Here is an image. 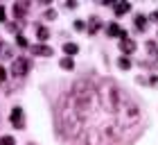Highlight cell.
<instances>
[{
  "mask_svg": "<svg viewBox=\"0 0 158 145\" xmlns=\"http://www.w3.org/2000/svg\"><path fill=\"white\" fill-rule=\"evenodd\" d=\"M27 70H30V59H25V57L14 59V64H11V75L14 77H23V75H27Z\"/></svg>",
  "mask_w": 158,
  "mask_h": 145,
  "instance_id": "cell-2",
  "label": "cell"
},
{
  "mask_svg": "<svg viewBox=\"0 0 158 145\" xmlns=\"http://www.w3.org/2000/svg\"><path fill=\"white\" fill-rule=\"evenodd\" d=\"M45 18H50V20H52V18H56V11H54V9H50V11H45Z\"/></svg>",
  "mask_w": 158,
  "mask_h": 145,
  "instance_id": "cell-17",
  "label": "cell"
},
{
  "mask_svg": "<svg viewBox=\"0 0 158 145\" xmlns=\"http://www.w3.org/2000/svg\"><path fill=\"white\" fill-rule=\"evenodd\" d=\"M135 27H138L140 32L147 30V16H145V14H138V16H135Z\"/></svg>",
  "mask_w": 158,
  "mask_h": 145,
  "instance_id": "cell-8",
  "label": "cell"
},
{
  "mask_svg": "<svg viewBox=\"0 0 158 145\" xmlns=\"http://www.w3.org/2000/svg\"><path fill=\"white\" fill-rule=\"evenodd\" d=\"M99 25H102V23H99V18H97V16H90V23H88V32H90V34H95V32L99 30Z\"/></svg>",
  "mask_w": 158,
  "mask_h": 145,
  "instance_id": "cell-10",
  "label": "cell"
},
{
  "mask_svg": "<svg viewBox=\"0 0 158 145\" xmlns=\"http://www.w3.org/2000/svg\"><path fill=\"white\" fill-rule=\"evenodd\" d=\"M149 18H152L154 23H158V9H156V11H152V16H149Z\"/></svg>",
  "mask_w": 158,
  "mask_h": 145,
  "instance_id": "cell-20",
  "label": "cell"
},
{
  "mask_svg": "<svg viewBox=\"0 0 158 145\" xmlns=\"http://www.w3.org/2000/svg\"><path fill=\"white\" fill-rule=\"evenodd\" d=\"M63 52H66L68 57H73V55L79 52V46H77V43H66V46H63Z\"/></svg>",
  "mask_w": 158,
  "mask_h": 145,
  "instance_id": "cell-9",
  "label": "cell"
},
{
  "mask_svg": "<svg viewBox=\"0 0 158 145\" xmlns=\"http://www.w3.org/2000/svg\"><path fill=\"white\" fill-rule=\"evenodd\" d=\"M36 34H39L41 41H48V39H50V30H48V27H43V25L36 27Z\"/></svg>",
  "mask_w": 158,
  "mask_h": 145,
  "instance_id": "cell-12",
  "label": "cell"
},
{
  "mask_svg": "<svg viewBox=\"0 0 158 145\" xmlns=\"http://www.w3.org/2000/svg\"><path fill=\"white\" fill-rule=\"evenodd\" d=\"M11 125L16 129H23L25 127V116H23V109H20V107H14L11 109Z\"/></svg>",
  "mask_w": 158,
  "mask_h": 145,
  "instance_id": "cell-3",
  "label": "cell"
},
{
  "mask_svg": "<svg viewBox=\"0 0 158 145\" xmlns=\"http://www.w3.org/2000/svg\"><path fill=\"white\" fill-rule=\"evenodd\" d=\"M32 52H34V55H41V57H50V55H54V52H52V48H48V46H34V48H32Z\"/></svg>",
  "mask_w": 158,
  "mask_h": 145,
  "instance_id": "cell-6",
  "label": "cell"
},
{
  "mask_svg": "<svg viewBox=\"0 0 158 145\" xmlns=\"http://www.w3.org/2000/svg\"><path fill=\"white\" fill-rule=\"evenodd\" d=\"M106 34H109V36H118L120 41H122V39H129V34H127L124 30H122V27H120L118 23H111L109 27H106Z\"/></svg>",
  "mask_w": 158,
  "mask_h": 145,
  "instance_id": "cell-4",
  "label": "cell"
},
{
  "mask_svg": "<svg viewBox=\"0 0 158 145\" xmlns=\"http://www.w3.org/2000/svg\"><path fill=\"white\" fill-rule=\"evenodd\" d=\"M5 77H7V70H5L2 66H0V84H2V82H5Z\"/></svg>",
  "mask_w": 158,
  "mask_h": 145,
  "instance_id": "cell-18",
  "label": "cell"
},
{
  "mask_svg": "<svg viewBox=\"0 0 158 145\" xmlns=\"http://www.w3.org/2000/svg\"><path fill=\"white\" fill-rule=\"evenodd\" d=\"M5 16H7V14H5V7H0V23L5 20Z\"/></svg>",
  "mask_w": 158,
  "mask_h": 145,
  "instance_id": "cell-21",
  "label": "cell"
},
{
  "mask_svg": "<svg viewBox=\"0 0 158 145\" xmlns=\"http://www.w3.org/2000/svg\"><path fill=\"white\" fill-rule=\"evenodd\" d=\"M54 132L68 145H129L142 132V113L118 82L86 77L59 98Z\"/></svg>",
  "mask_w": 158,
  "mask_h": 145,
  "instance_id": "cell-1",
  "label": "cell"
},
{
  "mask_svg": "<svg viewBox=\"0 0 158 145\" xmlns=\"http://www.w3.org/2000/svg\"><path fill=\"white\" fill-rule=\"evenodd\" d=\"M16 43L20 48H27V39H25V36H16Z\"/></svg>",
  "mask_w": 158,
  "mask_h": 145,
  "instance_id": "cell-16",
  "label": "cell"
},
{
  "mask_svg": "<svg viewBox=\"0 0 158 145\" xmlns=\"http://www.w3.org/2000/svg\"><path fill=\"white\" fill-rule=\"evenodd\" d=\"M156 36H158V34H156Z\"/></svg>",
  "mask_w": 158,
  "mask_h": 145,
  "instance_id": "cell-23",
  "label": "cell"
},
{
  "mask_svg": "<svg viewBox=\"0 0 158 145\" xmlns=\"http://www.w3.org/2000/svg\"><path fill=\"white\" fill-rule=\"evenodd\" d=\"M84 27H86L84 20H77V23H75V30H84Z\"/></svg>",
  "mask_w": 158,
  "mask_h": 145,
  "instance_id": "cell-19",
  "label": "cell"
},
{
  "mask_svg": "<svg viewBox=\"0 0 158 145\" xmlns=\"http://www.w3.org/2000/svg\"><path fill=\"white\" fill-rule=\"evenodd\" d=\"M0 145H16V141L11 136H0Z\"/></svg>",
  "mask_w": 158,
  "mask_h": 145,
  "instance_id": "cell-15",
  "label": "cell"
},
{
  "mask_svg": "<svg viewBox=\"0 0 158 145\" xmlns=\"http://www.w3.org/2000/svg\"><path fill=\"white\" fill-rule=\"evenodd\" d=\"M113 9H115V16H124V14L131 11V5H129V2H118Z\"/></svg>",
  "mask_w": 158,
  "mask_h": 145,
  "instance_id": "cell-5",
  "label": "cell"
},
{
  "mask_svg": "<svg viewBox=\"0 0 158 145\" xmlns=\"http://www.w3.org/2000/svg\"><path fill=\"white\" fill-rule=\"evenodd\" d=\"M120 50H122V52H133V50H135V43H133L131 39H122V41H120Z\"/></svg>",
  "mask_w": 158,
  "mask_h": 145,
  "instance_id": "cell-7",
  "label": "cell"
},
{
  "mask_svg": "<svg viewBox=\"0 0 158 145\" xmlns=\"http://www.w3.org/2000/svg\"><path fill=\"white\" fill-rule=\"evenodd\" d=\"M61 68H63V70H73V68H75L73 57H63V59H61Z\"/></svg>",
  "mask_w": 158,
  "mask_h": 145,
  "instance_id": "cell-13",
  "label": "cell"
},
{
  "mask_svg": "<svg viewBox=\"0 0 158 145\" xmlns=\"http://www.w3.org/2000/svg\"><path fill=\"white\" fill-rule=\"evenodd\" d=\"M156 55H158V52H156Z\"/></svg>",
  "mask_w": 158,
  "mask_h": 145,
  "instance_id": "cell-24",
  "label": "cell"
},
{
  "mask_svg": "<svg viewBox=\"0 0 158 145\" xmlns=\"http://www.w3.org/2000/svg\"><path fill=\"white\" fill-rule=\"evenodd\" d=\"M118 66H120L122 70H129V68H131V59H129V57H120V59H118Z\"/></svg>",
  "mask_w": 158,
  "mask_h": 145,
  "instance_id": "cell-14",
  "label": "cell"
},
{
  "mask_svg": "<svg viewBox=\"0 0 158 145\" xmlns=\"http://www.w3.org/2000/svg\"><path fill=\"white\" fill-rule=\"evenodd\" d=\"M152 84H154V86H158V77H152Z\"/></svg>",
  "mask_w": 158,
  "mask_h": 145,
  "instance_id": "cell-22",
  "label": "cell"
},
{
  "mask_svg": "<svg viewBox=\"0 0 158 145\" xmlns=\"http://www.w3.org/2000/svg\"><path fill=\"white\" fill-rule=\"evenodd\" d=\"M25 11H27V5H25V2L14 5V14H16V18H23V16H25Z\"/></svg>",
  "mask_w": 158,
  "mask_h": 145,
  "instance_id": "cell-11",
  "label": "cell"
}]
</instances>
